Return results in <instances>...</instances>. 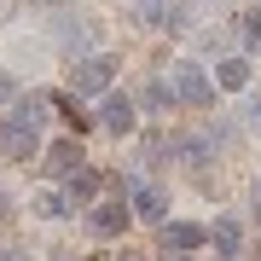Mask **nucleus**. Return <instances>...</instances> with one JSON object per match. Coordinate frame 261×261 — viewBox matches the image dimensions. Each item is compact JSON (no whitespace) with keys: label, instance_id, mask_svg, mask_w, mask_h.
Returning a JSON list of instances; mask_svg holds the SVG:
<instances>
[{"label":"nucleus","instance_id":"nucleus-2","mask_svg":"<svg viewBox=\"0 0 261 261\" xmlns=\"http://www.w3.org/2000/svg\"><path fill=\"white\" fill-rule=\"evenodd\" d=\"M111 82H116V58H105V53L75 58V70H70V87H75V93H111Z\"/></svg>","mask_w":261,"mask_h":261},{"label":"nucleus","instance_id":"nucleus-13","mask_svg":"<svg viewBox=\"0 0 261 261\" xmlns=\"http://www.w3.org/2000/svg\"><path fill=\"white\" fill-rule=\"evenodd\" d=\"M99 186H105V180L93 174V168H75V174H70V197H93Z\"/></svg>","mask_w":261,"mask_h":261},{"label":"nucleus","instance_id":"nucleus-10","mask_svg":"<svg viewBox=\"0 0 261 261\" xmlns=\"http://www.w3.org/2000/svg\"><path fill=\"white\" fill-rule=\"evenodd\" d=\"M168 99H174V87H168V82H145V87H140V99H134V105H145V111L157 116V111H168Z\"/></svg>","mask_w":261,"mask_h":261},{"label":"nucleus","instance_id":"nucleus-7","mask_svg":"<svg viewBox=\"0 0 261 261\" xmlns=\"http://www.w3.org/2000/svg\"><path fill=\"white\" fill-rule=\"evenodd\" d=\"M87 226H93L99 238H116L122 226H128V209H122V203H93V209H87Z\"/></svg>","mask_w":261,"mask_h":261},{"label":"nucleus","instance_id":"nucleus-12","mask_svg":"<svg viewBox=\"0 0 261 261\" xmlns=\"http://www.w3.org/2000/svg\"><path fill=\"white\" fill-rule=\"evenodd\" d=\"M168 18H174V6H168V0H140V23H151V29H163Z\"/></svg>","mask_w":261,"mask_h":261},{"label":"nucleus","instance_id":"nucleus-4","mask_svg":"<svg viewBox=\"0 0 261 261\" xmlns=\"http://www.w3.org/2000/svg\"><path fill=\"white\" fill-rule=\"evenodd\" d=\"M99 122H105V134H134V99L128 93H105L99 99Z\"/></svg>","mask_w":261,"mask_h":261},{"label":"nucleus","instance_id":"nucleus-18","mask_svg":"<svg viewBox=\"0 0 261 261\" xmlns=\"http://www.w3.org/2000/svg\"><path fill=\"white\" fill-rule=\"evenodd\" d=\"M168 261H192V255H180V250H168Z\"/></svg>","mask_w":261,"mask_h":261},{"label":"nucleus","instance_id":"nucleus-1","mask_svg":"<svg viewBox=\"0 0 261 261\" xmlns=\"http://www.w3.org/2000/svg\"><path fill=\"white\" fill-rule=\"evenodd\" d=\"M41 122H47V93L18 99L12 116L0 122V151H6V157H35L41 151Z\"/></svg>","mask_w":261,"mask_h":261},{"label":"nucleus","instance_id":"nucleus-5","mask_svg":"<svg viewBox=\"0 0 261 261\" xmlns=\"http://www.w3.org/2000/svg\"><path fill=\"white\" fill-rule=\"evenodd\" d=\"M128 197H134V203H128V215H140V221H157V226H163V215H168V197H163L157 186L134 180V186H128Z\"/></svg>","mask_w":261,"mask_h":261},{"label":"nucleus","instance_id":"nucleus-11","mask_svg":"<svg viewBox=\"0 0 261 261\" xmlns=\"http://www.w3.org/2000/svg\"><path fill=\"white\" fill-rule=\"evenodd\" d=\"M215 82H221V87H232V93H238V87L250 82V64H244V58H221V70H215Z\"/></svg>","mask_w":261,"mask_h":261},{"label":"nucleus","instance_id":"nucleus-9","mask_svg":"<svg viewBox=\"0 0 261 261\" xmlns=\"http://www.w3.org/2000/svg\"><path fill=\"white\" fill-rule=\"evenodd\" d=\"M203 238H209V244H215V250H221L226 261H232V255H238V244H244V238H238V221H232V215H221V221H215Z\"/></svg>","mask_w":261,"mask_h":261},{"label":"nucleus","instance_id":"nucleus-8","mask_svg":"<svg viewBox=\"0 0 261 261\" xmlns=\"http://www.w3.org/2000/svg\"><path fill=\"white\" fill-rule=\"evenodd\" d=\"M47 168H53V174H75V168H82V140H53Z\"/></svg>","mask_w":261,"mask_h":261},{"label":"nucleus","instance_id":"nucleus-3","mask_svg":"<svg viewBox=\"0 0 261 261\" xmlns=\"http://www.w3.org/2000/svg\"><path fill=\"white\" fill-rule=\"evenodd\" d=\"M174 93L186 99V105H215V82L186 58V64H180V75H174Z\"/></svg>","mask_w":261,"mask_h":261},{"label":"nucleus","instance_id":"nucleus-15","mask_svg":"<svg viewBox=\"0 0 261 261\" xmlns=\"http://www.w3.org/2000/svg\"><path fill=\"white\" fill-rule=\"evenodd\" d=\"M35 209H41V215H70V197H64V192H47Z\"/></svg>","mask_w":261,"mask_h":261},{"label":"nucleus","instance_id":"nucleus-20","mask_svg":"<svg viewBox=\"0 0 261 261\" xmlns=\"http://www.w3.org/2000/svg\"><path fill=\"white\" fill-rule=\"evenodd\" d=\"M0 203H6V197H0Z\"/></svg>","mask_w":261,"mask_h":261},{"label":"nucleus","instance_id":"nucleus-6","mask_svg":"<svg viewBox=\"0 0 261 261\" xmlns=\"http://www.w3.org/2000/svg\"><path fill=\"white\" fill-rule=\"evenodd\" d=\"M197 244H203V226H192V221H163V250L192 255Z\"/></svg>","mask_w":261,"mask_h":261},{"label":"nucleus","instance_id":"nucleus-19","mask_svg":"<svg viewBox=\"0 0 261 261\" xmlns=\"http://www.w3.org/2000/svg\"><path fill=\"white\" fill-rule=\"evenodd\" d=\"M53 261H75V255H53Z\"/></svg>","mask_w":261,"mask_h":261},{"label":"nucleus","instance_id":"nucleus-17","mask_svg":"<svg viewBox=\"0 0 261 261\" xmlns=\"http://www.w3.org/2000/svg\"><path fill=\"white\" fill-rule=\"evenodd\" d=\"M0 99H12V75H0Z\"/></svg>","mask_w":261,"mask_h":261},{"label":"nucleus","instance_id":"nucleus-14","mask_svg":"<svg viewBox=\"0 0 261 261\" xmlns=\"http://www.w3.org/2000/svg\"><path fill=\"white\" fill-rule=\"evenodd\" d=\"M180 163H186V168H203L209 163V140H180Z\"/></svg>","mask_w":261,"mask_h":261},{"label":"nucleus","instance_id":"nucleus-16","mask_svg":"<svg viewBox=\"0 0 261 261\" xmlns=\"http://www.w3.org/2000/svg\"><path fill=\"white\" fill-rule=\"evenodd\" d=\"M0 261H29V255L23 250H0Z\"/></svg>","mask_w":261,"mask_h":261}]
</instances>
